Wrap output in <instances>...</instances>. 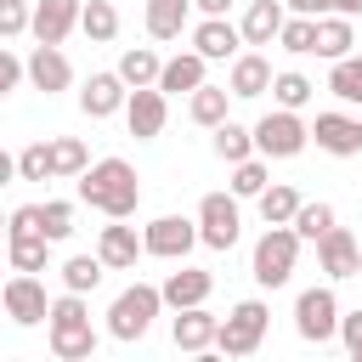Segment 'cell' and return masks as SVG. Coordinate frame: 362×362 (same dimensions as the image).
<instances>
[{"instance_id":"4","label":"cell","mask_w":362,"mask_h":362,"mask_svg":"<svg viewBox=\"0 0 362 362\" xmlns=\"http://www.w3.org/2000/svg\"><path fill=\"white\" fill-rule=\"evenodd\" d=\"M164 311V294L153 288V283H130L113 305H107V334L113 339H124V345H136L147 328H153V317Z\"/></svg>"},{"instance_id":"21","label":"cell","mask_w":362,"mask_h":362,"mask_svg":"<svg viewBox=\"0 0 362 362\" xmlns=\"http://www.w3.org/2000/svg\"><path fill=\"white\" fill-rule=\"evenodd\" d=\"M215 328H221L215 311H204V305H181L175 322H170V339H175L181 351H209V345H215Z\"/></svg>"},{"instance_id":"32","label":"cell","mask_w":362,"mask_h":362,"mask_svg":"<svg viewBox=\"0 0 362 362\" xmlns=\"http://www.w3.org/2000/svg\"><path fill=\"white\" fill-rule=\"evenodd\" d=\"M158 68H164V62H158V51H147V45H130V51L119 57V79H124L130 90H136V85H158Z\"/></svg>"},{"instance_id":"34","label":"cell","mask_w":362,"mask_h":362,"mask_svg":"<svg viewBox=\"0 0 362 362\" xmlns=\"http://www.w3.org/2000/svg\"><path fill=\"white\" fill-rule=\"evenodd\" d=\"M102 255H68L62 260V288H74V294H90L96 283H102Z\"/></svg>"},{"instance_id":"15","label":"cell","mask_w":362,"mask_h":362,"mask_svg":"<svg viewBox=\"0 0 362 362\" xmlns=\"http://www.w3.org/2000/svg\"><path fill=\"white\" fill-rule=\"evenodd\" d=\"M23 68H28V85H34V90H45V96H57V90H68V85H74V68H68V57H62L57 45H34Z\"/></svg>"},{"instance_id":"6","label":"cell","mask_w":362,"mask_h":362,"mask_svg":"<svg viewBox=\"0 0 362 362\" xmlns=\"http://www.w3.org/2000/svg\"><path fill=\"white\" fill-rule=\"evenodd\" d=\"M305 141H311V124L294 107H272L255 124V153L260 158H294V153H305Z\"/></svg>"},{"instance_id":"1","label":"cell","mask_w":362,"mask_h":362,"mask_svg":"<svg viewBox=\"0 0 362 362\" xmlns=\"http://www.w3.org/2000/svg\"><path fill=\"white\" fill-rule=\"evenodd\" d=\"M79 204L102 209L107 221H130V215H136V204H141L136 164H130V158H96V164L79 175Z\"/></svg>"},{"instance_id":"38","label":"cell","mask_w":362,"mask_h":362,"mask_svg":"<svg viewBox=\"0 0 362 362\" xmlns=\"http://www.w3.org/2000/svg\"><path fill=\"white\" fill-rule=\"evenodd\" d=\"M266 187H272V175H266V158L260 153H249L243 164H232V192L238 198H260Z\"/></svg>"},{"instance_id":"49","label":"cell","mask_w":362,"mask_h":362,"mask_svg":"<svg viewBox=\"0 0 362 362\" xmlns=\"http://www.w3.org/2000/svg\"><path fill=\"white\" fill-rule=\"evenodd\" d=\"M6 226H11V215H6V209H0V232H6Z\"/></svg>"},{"instance_id":"29","label":"cell","mask_w":362,"mask_h":362,"mask_svg":"<svg viewBox=\"0 0 362 362\" xmlns=\"http://www.w3.org/2000/svg\"><path fill=\"white\" fill-rule=\"evenodd\" d=\"M328 90H334L345 107H362V51H351V57H339V62L328 68Z\"/></svg>"},{"instance_id":"39","label":"cell","mask_w":362,"mask_h":362,"mask_svg":"<svg viewBox=\"0 0 362 362\" xmlns=\"http://www.w3.org/2000/svg\"><path fill=\"white\" fill-rule=\"evenodd\" d=\"M51 158H57V175H74V181L90 170V153H85L79 136H57V141H51Z\"/></svg>"},{"instance_id":"28","label":"cell","mask_w":362,"mask_h":362,"mask_svg":"<svg viewBox=\"0 0 362 362\" xmlns=\"http://www.w3.org/2000/svg\"><path fill=\"white\" fill-rule=\"evenodd\" d=\"M255 204H260V221H266V226H288V221H294V209H300L305 198H300L288 181H272V187H266Z\"/></svg>"},{"instance_id":"30","label":"cell","mask_w":362,"mask_h":362,"mask_svg":"<svg viewBox=\"0 0 362 362\" xmlns=\"http://www.w3.org/2000/svg\"><path fill=\"white\" fill-rule=\"evenodd\" d=\"M209 147H215V158H226V164H243V158L255 153V130H243V124L221 119V124H215V136H209Z\"/></svg>"},{"instance_id":"2","label":"cell","mask_w":362,"mask_h":362,"mask_svg":"<svg viewBox=\"0 0 362 362\" xmlns=\"http://www.w3.org/2000/svg\"><path fill=\"white\" fill-rule=\"evenodd\" d=\"M45 328H51V356H62V362H85L96 351V328H90V311H85V294H74V288H62L51 300Z\"/></svg>"},{"instance_id":"35","label":"cell","mask_w":362,"mask_h":362,"mask_svg":"<svg viewBox=\"0 0 362 362\" xmlns=\"http://www.w3.org/2000/svg\"><path fill=\"white\" fill-rule=\"evenodd\" d=\"M334 221H339V215H334V204H322V198H317V204H300L288 226L300 232V243H317V238H322V232H328Z\"/></svg>"},{"instance_id":"7","label":"cell","mask_w":362,"mask_h":362,"mask_svg":"<svg viewBox=\"0 0 362 362\" xmlns=\"http://www.w3.org/2000/svg\"><path fill=\"white\" fill-rule=\"evenodd\" d=\"M238 232H243L238 192H204V204H198V243L226 255V249L238 243Z\"/></svg>"},{"instance_id":"45","label":"cell","mask_w":362,"mask_h":362,"mask_svg":"<svg viewBox=\"0 0 362 362\" xmlns=\"http://www.w3.org/2000/svg\"><path fill=\"white\" fill-rule=\"evenodd\" d=\"M322 11H339V17H356V0H317V17Z\"/></svg>"},{"instance_id":"51","label":"cell","mask_w":362,"mask_h":362,"mask_svg":"<svg viewBox=\"0 0 362 362\" xmlns=\"http://www.w3.org/2000/svg\"><path fill=\"white\" fill-rule=\"evenodd\" d=\"M356 11H362V0H356Z\"/></svg>"},{"instance_id":"31","label":"cell","mask_w":362,"mask_h":362,"mask_svg":"<svg viewBox=\"0 0 362 362\" xmlns=\"http://www.w3.org/2000/svg\"><path fill=\"white\" fill-rule=\"evenodd\" d=\"M6 243H11V266L17 272H45V260H51V238L45 232H11Z\"/></svg>"},{"instance_id":"12","label":"cell","mask_w":362,"mask_h":362,"mask_svg":"<svg viewBox=\"0 0 362 362\" xmlns=\"http://www.w3.org/2000/svg\"><path fill=\"white\" fill-rule=\"evenodd\" d=\"M317 260H322V272L334 277V283H345V277H362V243L334 221L322 238H317Z\"/></svg>"},{"instance_id":"22","label":"cell","mask_w":362,"mask_h":362,"mask_svg":"<svg viewBox=\"0 0 362 362\" xmlns=\"http://www.w3.org/2000/svg\"><path fill=\"white\" fill-rule=\"evenodd\" d=\"M283 0H249V11H243V45H272L277 34H283Z\"/></svg>"},{"instance_id":"20","label":"cell","mask_w":362,"mask_h":362,"mask_svg":"<svg viewBox=\"0 0 362 362\" xmlns=\"http://www.w3.org/2000/svg\"><path fill=\"white\" fill-rule=\"evenodd\" d=\"M209 288H215V277H209L204 266H181V272H170V277L158 283V294H164L170 311H181V305H204Z\"/></svg>"},{"instance_id":"27","label":"cell","mask_w":362,"mask_h":362,"mask_svg":"<svg viewBox=\"0 0 362 362\" xmlns=\"http://www.w3.org/2000/svg\"><path fill=\"white\" fill-rule=\"evenodd\" d=\"M79 34H85L90 45H107V40L119 34V11H113V0H85V6H79Z\"/></svg>"},{"instance_id":"25","label":"cell","mask_w":362,"mask_h":362,"mask_svg":"<svg viewBox=\"0 0 362 362\" xmlns=\"http://www.w3.org/2000/svg\"><path fill=\"white\" fill-rule=\"evenodd\" d=\"M226 107H232V90H226V85H209V79L187 96V113H192V124H204V130H215V124L226 119Z\"/></svg>"},{"instance_id":"40","label":"cell","mask_w":362,"mask_h":362,"mask_svg":"<svg viewBox=\"0 0 362 362\" xmlns=\"http://www.w3.org/2000/svg\"><path fill=\"white\" fill-rule=\"evenodd\" d=\"M40 226H45L51 243H62V238L74 232V204H68V198H45V204H40Z\"/></svg>"},{"instance_id":"46","label":"cell","mask_w":362,"mask_h":362,"mask_svg":"<svg viewBox=\"0 0 362 362\" xmlns=\"http://www.w3.org/2000/svg\"><path fill=\"white\" fill-rule=\"evenodd\" d=\"M192 6H198L204 17H226V11H232V0H192Z\"/></svg>"},{"instance_id":"14","label":"cell","mask_w":362,"mask_h":362,"mask_svg":"<svg viewBox=\"0 0 362 362\" xmlns=\"http://www.w3.org/2000/svg\"><path fill=\"white\" fill-rule=\"evenodd\" d=\"M124 96H130V85L119 79V68L113 74H90L85 90H79V113L85 119H113V113H124Z\"/></svg>"},{"instance_id":"5","label":"cell","mask_w":362,"mask_h":362,"mask_svg":"<svg viewBox=\"0 0 362 362\" xmlns=\"http://www.w3.org/2000/svg\"><path fill=\"white\" fill-rule=\"evenodd\" d=\"M266 322H272L266 300H238V305L226 311V322L215 328V351H221V356H255L260 339H266Z\"/></svg>"},{"instance_id":"44","label":"cell","mask_w":362,"mask_h":362,"mask_svg":"<svg viewBox=\"0 0 362 362\" xmlns=\"http://www.w3.org/2000/svg\"><path fill=\"white\" fill-rule=\"evenodd\" d=\"M11 232H45L40 226V204H23V209H11V226H6V238Z\"/></svg>"},{"instance_id":"13","label":"cell","mask_w":362,"mask_h":362,"mask_svg":"<svg viewBox=\"0 0 362 362\" xmlns=\"http://www.w3.org/2000/svg\"><path fill=\"white\" fill-rule=\"evenodd\" d=\"M79 6H85V0H34L28 34H34L40 45H62V40L79 28Z\"/></svg>"},{"instance_id":"17","label":"cell","mask_w":362,"mask_h":362,"mask_svg":"<svg viewBox=\"0 0 362 362\" xmlns=\"http://www.w3.org/2000/svg\"><path fill=\"white\" fill-rule=\"evenodd\" d=\"M96 255H102V266H107V272H130V266L147 255V243L136 238V226L113 221V226H102V238H96Z\"/></svg>"},{"instance_id":"26","label":"cell","mask_w":362,"mask_h":362,"mask_svg":"<svg viewBox=\"0 0 362 362\" xmlns=\"http://www.w3.org/2000/svg\"><path fill=\"white\" fill-rule=\"evenodd\" d=\"M192 17V0H147V34L153 40H181Z\"/></svg>"},{"instance_id":"18","label":"cell","mask_w":362,"mask_h":362,"mask_svg":"<svg viewBox=\"0 0 362 362\" xmlns=\"http://www.w3.org/2000/svg\"><path fill=\"white\" fill-rule=\"evenodd\" d=\"M238 45H243V28H232L226 17H204L192 28V51L204 62H226V57H238Z\"/></svg>"},{"instance_id":"33","label":"cell","mask_w":362,"mask_h":362,"mask_svg":"<svg viewBox=\"0 0 362 362\" xmlns=\"http://www.w3.org/2000/svg\"><path fill=\"white\" fill-rule=\"evenodd\" d=\"M311 96H317V85H311L305 74H294V68L272 74V102H277V107H294V113H300V107H305Z\"/></svg>"},{"instance_id":"42","label":"cell","mask_w":362,"mask_h":362,"mask_svg":"<svg viewBox=\"0 0 362 362\" xmlns=\"http://www.w3.org/2000/svg\"><path fill=\"white\" fill-rule=\"evenodd\" d=\"M23 79H28V68H23V62H17V57H11L6 45H0V96H11V90L23 85Z\"/></svg>"},{"instance_id":"23","label":"cell","mask_w":362,"mask_h":362,"mask_svg":"<svg viewBox=\"0 0 362 362\" xmlns=\"http://www.w3.org/2000/svg\"><path fill=\"white\" fill-rule=\"evenodd\" d=\"M204 85V57L198 51H175L164 68H158V90L164 96H192Z\"/></svg>"},{"instance_id":"43","label":"cell","mask_w":362,"mask_h":362,"mask_svg":"<svg viewBox=\"0 0 362 362\" xmlns=\"http://www.w3.org/2000/svg\"><path fill=\"white\" fill-rule=\"evenodd\" d=\"M339 339H345V351L362 362V311H351V317L339 311Z\"/></svg>"},{"instance_id":"19","label":"cell","mask_w":362,"mask_h":362,"mask_svg":"<svg viewBox=\"0 0 362 362\" xmlns=\"http://www.w3.org/2000/svg\"><path fill=\"white\" fill-rule=\"evenodd\" d=\"M311 141H317L322 153H334V158H351V153H362V136H356V119H351V113H317V124H311Z\"/></svg>"},{"instance_id":"36","label":"cell","mask_w":362,"mask_h":362,"mask_svg":"<svg viewBox=\"0 0 362 362\" xmlns=\"http://www.w3.org/2000/svg\"><path fill=\"white\" fill-rule=\"evenodd\" d=\"M277 45L288 51V57H311V45H317V17H283V34H277Z\"/></svg>"},{"instance_id":"24","label":"cell","mask_w":362,"mask_h":362,"mask_svg":"<svg viewBox=\"0 0 362 362\" xmlns=\"http://www.w3.org/2000/svg\"><path fill=\"white\" fill-rule=\"evenodd\" d=\"M351 45H356V34H351V17H339V11H322L317 17V57H328V62H339V57H351Z\"/></svg>"},{"instance_id":"47","label":"cell","mask_w":362,"mask_h":362,"mask_svg":"<svg viewBox=\"0 0 362 362\" xmlns=\"http://www.w3.org/2000/svg\"><path fill=\"white\" fill-rule=\"evenodd\" d=\"M11 175H17V158H11V153H6V147H0V187H6V181H11Z\"/></svg>"},{"instance_id":"50","label":"cell","mask_w":362,"mask_h":362,"mask_svg":"<svg viewBox=\"0 0 362 362\" xmlns=\"http://www.w3.org/2000/svg\"><path fill=\"white\" fill-rule=\"evenodd\" d=\"M356 136H362V119H356Z\"/></svg>"},{"instance_id":"16","label":"cell","mask_w":362,"mask_h":362,"mask_svg":"<svg viewBox=\"0 0 362 362\" xmlns=\"http://www.w3.org/2000/svg\"><path fill=\"white\" fill-rule=\"evenodd\" d=\"M226 90H232L238 102L266 96V90H272V62H266L260 51H238V57H232V74H226Z\"/></svg>"},{"instance_id":"48","label":"cell","mask_w":362,"mask_h":362,"mask_svg":"<svg viewBox=\"0 0 362 362\" xmlns=\"http://www.w3.org/2000/svg\"><path fill=\"white\" fill-rule=\"evenodd\" d=\"M288 11H300V17H317V0H283Z\"/></svg>"},{"instance_id":"8","label":"cell","mask_w":362,"mask_h":362,"mask_svg":"<svg viewBox=\"0 0 362 362\" xmlns=\"http://www.w3.org/2000/svg\"><path fill=\"white\" fill-rule=\"evenodd\" d=\"M294 328H300V339H311V345H328L334 334H339V294L322 283V288H305L300 300H294Z\"/></svg>"},{"instance_id":"9","label":"cell","mask_w":362,"mask_h":362,"mask_svg":"<svg viewBox=\"0 0 362 362\" xmlns=\"http://www.w3.org/2000/svg\"><path fill=\"white\" fill-rule=\"evenodd\" d=\"M141 243H147V255L181 266V260L192 255V243H198V221H187V215H158V221L141 226Z\"/></svg>"},{"instance_id":"10","label":"cell","mask_w":362,"mask_h":362,"mask_svg":"<svg viewBox=\"0 0 362 362\" xmlns=\"http://www.w3.org/2000/svg\"><path fill=\"white\" fill-rule=\"evenodd\" d=\"M164 119H170V96H164L158 85H136V90L124 96V124H130L136 141H153V136L164 130Z\"/></svg>"},{"instance_id":"37","label":"cell","mask_w":362,"mask_h":362,"mask_svg":"<svg viewBox=\"0 0 362 362\" xmlns=\"http://www.w3.org/2000/svg\"><path fill=\"white\" fill-rule=\"evenodd\" d=\"M17 175L23 181H57V158H51V141H28L17 153Z\"/></svg>"},{"instance_id":"11","label":"cell","mask_w":362,"mask_h":362,"mask_svg":"<svg viewBox=\"0 0 362 362\" xmlns=\"http://www.w3.org/2000/svg\"><path fill=\"white\" fill-rule=\"evenodd\" d=\"M0 300H6V317H11V322H23V328H34V322H45V317H51L45 283H40L34 272H17V277L0 288Z\"/></svg>"},{"instance_id":"41","label":"cell","mask_w":362,"mask_h":362,"mask_svg":"<svg viewBox=\"0 0 362 362\" xmlns=\"http://www.w3.org/2000/svg\"><path fill=\"white\" fill-rule=\"evenodd\" d=\"M28 17H34V6H28V0H0V40L28 34Z\"/></svg>"},{"instance_id":"3","label":"cell","mask_w":362,"mask_h":362,"mask_svg":"<svg viewBox=\"0 0 362 362\" xmlns=\"http://www.w3.org/2000/svg\"><path fill=\"white\" fill-rule=\"evenodd\" d=\"M294 260H300V232L294 226H266L255 255H249V272L260 288H283L294 277Z\"/></svg>"}]
</instances>
